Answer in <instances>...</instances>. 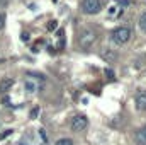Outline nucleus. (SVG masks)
<instances>
[{"label":"nucleus","instance_id":"obj_10","mask_svg":"<svg viewBox=\"0 0 146 145\" xmlns=\"http://www.w3.org/2000/svg\"><path fill=\"white\" fill-rule=\"evenodd\" d=\"M56 145H73V142L70 138H60V140L56 142Z\"/></svg>","mask_w":146,"mask_h":145},{"label":"nucleus","instance_id":"obj_18","mask_svg":"<svg viewBox=\"0 0 146 145\" xmlns=\"http://www.w3.org/2000/svg\"><path fill=\"white\" fill-rule=\"evenodd\" d=\"M21 145H24V144H21Z\"/></svg>","mask_w":146,"mask_h":145},{"label":"nucleus","instance_id":"obj_5","mask_svg":"<svg viewBox=\"0 0 146 145\" xmlns=\"http://www.w3.org/2000/svg\"><path fill=\"white\" fill-rule=\"evenodd\" d=\"M134 103H136L138 109L146 111V91H139V92L134 96Z\"/></svg>","mask_w":146,"mask_h":145},{"label":"nucleus","instance_id":"obj_3","mask_svg":"<svg viewBox=\"0 0 146 145\" xmlns=\"http://www.w3.org/2000/svg\"><path fill=\"white\" fill-rule=\"evenodd\" d=\"M95 33L92 31V29H85V31H82V34H80V46L82 48H90L92 44H94V41H95Z\"/></svg>","mask_w":146,"mask_h":145},{"label":"nucleus","instance_id":"obj_15","mask_svg":"<svg viewBox=\"0 0 146 145\" xmlns=\"http://www.w3.org/2000/svg\"><path fill=\"white\" fill-rule=\"evenodd\" d=\"M106 75H109V77H114V72H112L110 68H106Z\"/></svg>","mask_w":146,"mask_h":145},{"label":"nucleus","instance_id":"obj_12","mask_svg":"<svg viewBox=\"0 0 146 145\" xmlns=\"http://www.w3.org/2000/svg\"><path fill=\"white\" fill-rule=\"evenodd\" d=\"M5 28V15L3 14H0V31Z\"/></svg>","mask_w":146,"mask_h":145},{"label":"nucleus","instance_id":"obj_2","mask_svg":"<svg viewBox=\"0 0 146 145\" xmlns=\"http://www.w3.org/2000/svg\"><path fill=\"white\" fill-rule=\"evenodd\" d=\"M102 0H85L83 2V12L85 14H90V15H94V14H99L100 12V9H102Z\"/></svg>","mask_w":146,"mask_h":145},{"label":"nucleus","instance_id":"obj_9","mask_svg":"<svg viewBox=\"0 0 146 145\" xmlns=\"http://www.w3.org/2000/svg\"><path fill=\"white\" fill-rule=\"evenodd\" d=\"M26 89H27V92H34L37 87H36V84H34V82L27 80V82H26Z\"/></svg>","mask_w":146,"mask_h":145},{"label":"nucleus","instance_id":"obj_1","mask_svg":"<svg viewBox=\"0 0 146 145\" xmlns=\"http://www.w3.org/2000/svg\"><path fill=\"white\" fill-rule=\"evenodd\" d=\"M129 38H131V29L129 28H117L110 34V39L115 44H126L129 41Z\"/></svg>","mask_w":146,"mask_h":145},{"label":"nucleus","instance_id":"obj_14","mask_svg":"<svg viewBox=\"0 0 146 145\" xmlns=\"http://www.w3.org/2000/svg\"><path fill=\"white\" fill-rule=\"evenodd\" d=\"M39 133H41V138H42V142H48V137H46L44 130H39Z\"/></svg>","mask_w":146,"mask_h":145},{"label":"nucleus","instance_id":"obj_6","mask_svg":"<svg viewBox=\"0 0 146 145\" xmlns=\"http://www.w3.org/2000/svg\"><path fill=\"white\" fill-rule=\"evenodd\" d=\"M12 85H14V80H12V79H5V80H2V82H0V92H7Z\"/></svg>","mask_w":146,"mask_h":145},{"label":"nucleus","instance_id":"obj_11","mask_svg":"<svg viewBox=\"0 0 146 145\" xmlns=\"http://www.w3.org/2000/svg\"><path fill=\"white\" fill-rule=\"evenodd\" d=\"M12 132H14V130H5L3 133H0V140H3V138H7V137H10V135H12Z\"/></svg>","mask_w":146,"mask_h":145},{"label":"nucleus","instance_id":"obj_8","mask_svg":"<svg viewBox=\"0 0 146 145\" xmlns=\"http://www.w3.org/2000/svg\"><path fill=\"white\" fill-rule=\"evenodd\" d=\"M138 24H139V29L146 33V12L141 15V17H139V22H138Z\"/></svg>","mask_w":146,"mask_h":145},{"label":"nucleus","instance_id":"obj_7","mask_svg":"<svg viewBox=\"0 0 146 145\" xmlns=\"http://www.w3.org/2000/svg\"><path fill=\"white\" fill-rule=\"evenodd\" d=\"M136 138H138V142H139L141 145H146V126H143V128L138 132Z\"/></svg>","mask_w":146,"mask_h":145},{"label":"nucleus","instance_id":"obj_17","mask_svg":"<svg viewBox=\"0 0 146 145\" xmlns=\"http://www.w3.org/2000/svg\"><path fill=\"white\" fill-rule=\"evenodd\" d=\"M0 125H2V119H0Z\"/></svg>","mask_w":146,"mask_h":145},{"label":"nucleus","instance_id":"obj_16","mask_svg":"<svg viewBox=\"0 0 146 145\" xmlns=\"http://www.w3.org/2000/svg\"><path fill=\"white\" fill-rule=\"evenodd\" d=\"M22 39H24V41H27V39H29V34H27V33H24V34H22Z\"/></svg>","mask_w":146,"mask_h":145},{"label":"nucleus","instance_id":"obj_13","mask_svg":"<svg viewBox=\"0 0 146 145\" xmlns=\"http://www.w3.org/2000/svg\"><path fill=\"white\" fill-rule=\"evenodd\" d=\"M53 29H56V21H51L48 24V31H53Z\"/></svg>","mask_w":146,"mask_h":145},{"label":"nucleus","instance_id":"obj_4","mask_svg":"<svg viewBox=\"0 0 146 145\" xmlns=\"http://www.w3.org/2000/svg\"><path fill=\"white\" fill-rule=\"evenodd\" d=\"M87 126H88V119H87V116L78 114V116H75V118L72 119V130L73 132H83Z\"/></svg>","mask_w":146,"mask_h":145}]
</instances>
